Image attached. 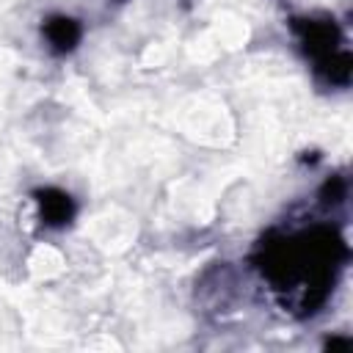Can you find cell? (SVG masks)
Here are the masks:
<instances>
[{
  "label": "cell",
  "mask_w": 353,
  "mask_h": 353,
  "mask_svg": "<svg viewBox=\"0 0 353 353\" xmlns=\"http://www.w3.org/2000/svg\"><path fill=\"white\" fill-rule=\"evenodd\" d=\"M39 204H41L44 221L52 223V226L66 223V221L72 218V212H74L72 199H69L66 193H61V190H41V193H39Z\"/></svg>",
  "instance_id": "3957f363"
},
{
  "label": "cell",
  "mask_w": 353,
  "mask_h": 353,
  "mask_svg": "<svg viewBox=\"0 0 353 353\" xmlns=\"http://www.w3.org/2000/svg\"><path fill=\"white\" fill-rule=\"evenodd\" d=\"M301 36H303L306 50L312 55H317L320 61L334 52V44L339 39V33L331 22H306V25H301Z\"/></svg>",
  "instance_id": "6da1fadb"
},
{
  "label": "cell",
  "mask_w": 353,
  "mask_h": 353,
  "mask_svg": "<svg viewBox=\"0 0 353 353\" xmlns=\"http://www.w3.org/2000/svg\"><path fill=\"white\" fill-rule=\"evenodd\" d=\"M44 36H47V41H50L52 50L66 52V50H72V47L77 44L80 28H77V22L69 19V17H52V19L44 22Z\"/></svg>",
  "instance_id": "7a4b0ae2"
}]
</instances>
